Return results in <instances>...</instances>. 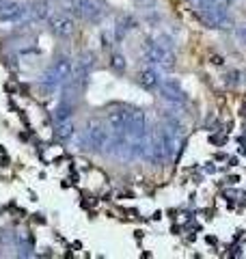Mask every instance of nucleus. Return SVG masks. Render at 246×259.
<instances>
[{
    "mask_svg": "<svg viewBox=\"0 0 246 259\" xmlns=\"http://www.w3.org/2000/svg\"><path fill=\"white\" fill-rule=\"evenodd\" d=\"M188 3L210 28H227L231 24L229 7L233 0H188Z\"/></svg>",
    "mask_w": 246,
    "mask_h": 259,
    "instance_id": "f257e3e1",
    "label": "nucleus"
},
{
    "mask_svg": "<svg viewBox=\"0 0 246 259\" xmlns=\"http://www.w3.org/2000/svg\"><path fill=\"white\" fill-rule=\"evenodd\" d=\"M160 93H162V100L169 102L173 108H182L186 104V91L177 80H164V82H160Z\"/></svg>",
    "mask_w": 246,
    "mask_h": 259,
    "instance_id": "f03ea898",
    "label": "nucleus"
},
{
    "mask_svg": "<svg viewBox=\"0 0 246 259\" xmlns=\"http://www.w3.org/2000/svg\"><path fill=\"white\" fill-rule=\"evenodd\" d=\"M160 82H162V78H160L158 67H149L141 74V84L145 89H155V87H160Z\"/></svg>",
    "mask_w": 246,
    "mask_h": 259,
    "instance_id": "7ed1b4c3",
    "label": "nucleus"
},
{
    "mask_svg": "<svg viewBox=\"0 0 246 259\" xmlns=\"http://www.w3.org/2000/svg\"><path fill=\"white\" fill-rule=\"evenodd\" d=\"M237 37H240V39H242V41L246 44V24H242V26H240V28H237Z\"/></svg>",
    "mask_w": 246,
    "mask_h": 259,
    "instance_id": "20e7f679",
    "label": "nucleus"
}]
</instances>
